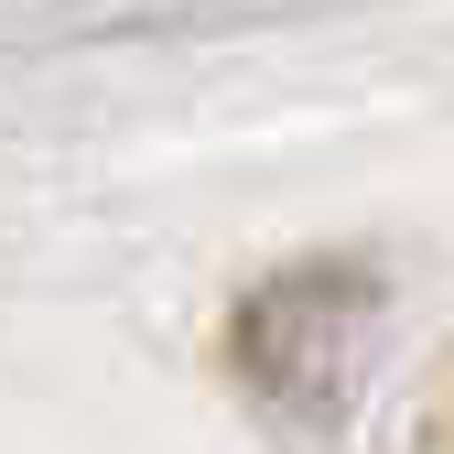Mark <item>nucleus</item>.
<instances>
[{
    "instance_id": "f257e3e1",
    "label": "nucleus",
    "mask_w": 454,
    "mask_h": 454,
    "mask_svg": "<svg viewBox=\"0 0 454 454\" xmlns=\"http://www.w3.org/2000/svg\"><path fill=\"white\" fill-rule=\"evenodd\" d=\"M379 303L389 281L368 260H303V270H270L260 293L239 303V335H227V368L260 411L281 422H314L335 433L368 389V357H379Z\"/></svg>"
}]
</instances>
